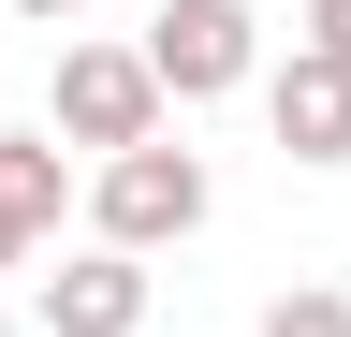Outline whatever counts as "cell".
I'll list each match as a JSON object with an SVG mask.
<instances>
[{
	"mask_svg": "<svg viewBox=\"0 0 351 337\" xmlns=\"http://www.w3.org/2000/svg\"><path fill=\"white\" fill-rule=\"evenodd\" d=\"M0 337H15V308H0Z\"/></svg>",
	"mask_w": 351,
	"mask_h": 337,
	"instance_id": "8fae6325",
	"label": "cell"
},
{
	"mask_svg": "<svg viewBox=\"0 0 351 337\" xmlns=\"http://www.w3.org/2000/svg\"><path fill=\"white\" fill-rule=\"evenodd\" d=\"M59 205H73V161H59V132H0V220L44 249V235H59Z\"/></svg>",
	"mask_w": 351,
	"mask_h": 337,
	"instance_id": "8992f818",
	"label": "cell"
},
{
	"mask_svg": "<svg viewBox=\"0 0 351 337\" xmlns=\"http://www.w3.org/2000/svg\"><path fill=\"white\" fill-rule=\"evenodd\" d=\"M263 337H351V293L307 279V293H278V308H263Z\"/></svg>",
	"mask_w": 351,
	"mask_h": 337,
	"instance_id": "52a82bcc",
	"label": "cell"
},
{
	"mask_svg": "<svg viewBox=\"0 0 351 337\" xmlns=\"http://www.w3.org/2000/svg\"><path fill=\"white\" fill-rule=\"evenodd\" d=\"M15 15H44V30H59V15H88V0H15Z\"/></svg>",
	"mask_w": 351,
	"mask_h": 337,
	"instance_id": "9c48e42d",
	"label": "cell"
},
{
	"mask_svg": "<svg viewBox=\"0 0 351 337\" xmlns=\"http://www.w3.org/2000/svg\"><path fill=\"white\" fill-rule=\"evenodd\" d=\"M263 132H278L307 176L322 161H351V59H322V45H293L278 73H263Z\"/></svg>",
	"mask_w": 351,
	"mask_h": 337,
	"instance_id": "277c9868",
	"label": "cell"
},
{
	"mask_svg": "<svg viewBox=\"0 0 351 337\" xmlns=\"http://www.w3.org/2000/svg\"><path fill=\"white\" fill-rule=\"evenodd\" d=\"M88 220H103V249H132V264H147V249H176L205 220V147H117L103 176H88Z\"/></svg>",
	"mask_w": 351,
	"mask_h": 337,
	"instance_id": "6da1fadb",
	"label": "cell"
},
{
	"mask_svg": "<svg viewBox=\"0 0 351 337\" xmlns=\"http://www.w3.org/2000/svg\"><path fill=\"white\" fill-rule=\"evenodd\" d=\"M307 45H322V59H351V0H307Z\"/></svg>",
	"mask_w": 351,
	"mask_h": 337,
	"instance_id": "ba28073f",
	"label": "cell"
},
{
	"mask_svg": "<svg viewBox=\"0 0 351 337\" xmlns=\"http://www.w3.org/2000/svg\"><path fill=\"white\" fill-rule=\"evenodd\" d=\"M59 147H161V73H147V45H73L59 59Z\"/></svg>",
	"mask_w": 351,
	"mask_h": 337,
	"instance_id": "7a4b0ae2",
	"label": "cell"
},
{
	"mask_svg": "<svg viewBox=\"0 0 351 337\" xmlns=\"http://www.w3.org/2000/svg\"><path fill=\"white\" fill-rule=\"evenodd\" d=\"M0 264H29V235H15V220H0Z\"/></svg>",
	"mask_w": 351,
	"mask_h": 337,
	"instance_id": "30bf717a",
	"label": "cell"
},
{
	"mask_svg": "<svg viewBox=\"0 0 351 337\" xmlns=\"http://www.w3.org/2000/svg\"><path fill=\"white\" fill-rule=\"evenodd\" d=\"M132 323H147V264H132V249L44 264V337H132Z\"/></svg>",
	"mask_w": 351,
	"mask_h": 337,
	"instance_id": "5b68a950",
	"label": "cell"
},
{
	"mask_svg": "<svg viewBox=\"0 0 351 337\" xmlns=\"http://www.w3.org/2000/svg\"><path fill=\"white\" fill-rule=\"evenodd\" d=\"M249 59H263L249 0H161V30H147L161 103H219V89H249Z\"/></svg>",
	"mask_w": 351,
	"mask_h": 337,
	"instance_id": "3957f363",
	"label": "cell"
}]
</instances>
